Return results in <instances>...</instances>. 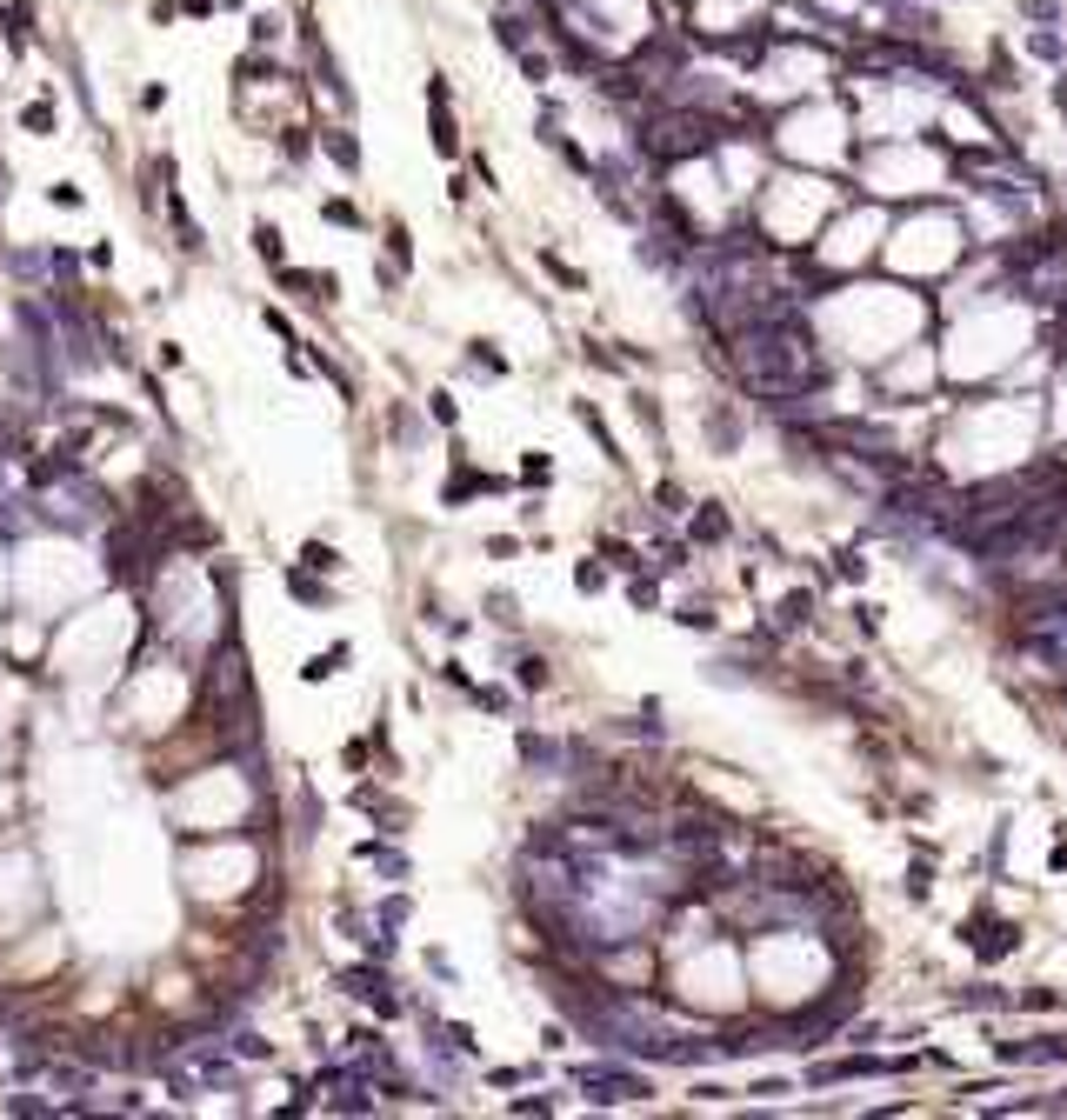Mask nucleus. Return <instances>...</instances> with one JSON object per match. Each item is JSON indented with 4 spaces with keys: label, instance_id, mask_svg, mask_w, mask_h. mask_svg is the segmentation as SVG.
<instances>
[{
    "label": "nucleus",
    "instance_id": "3",
    "mask_svg": "<svg viewBox=\"0 0 1067 1120\" xmlns=\"http://www.w3.org/2000/svg\"><path fill=\"white\" fill-rule=\"evenodd\" d=\"M314 148L328 154L340 174H360V140H354V128H314Z\"/></svg>",
    "mask_w": 1067,
    "mask_h": 1120
},
{
    "label": "nucleus",
    "instance_id": "17",
    "mask_svg": "<svg viewBox=\"0 0 1067 1120\" xmlns=\"http://www.w3.org/2000/svg\"><path fill=\"white\" fill-rule=\"evenodd\" d=\"M401 920H407V894H387L381 900V927H401Z\"/></svg>",
    "mask_w": 1067,
    "mask_h": 1120
},
{
    "label": "nucleus",
    "instance_id": "1",
    "mask_svg": "<svg viewBox=\"0 0 1067 1120\" xmlns=\"http://www.w3.org/2000/svg\"><path fill=\"white\" fill-rule=\"evenodd\" d=\"M334 987L348 993V1001H368V1007H374V1014H381V1021H394V1014H401V993H394V981H387V967H381V961L340 967V973H334Z\"/></svg>",
    "mask_w": 1067,
    "mask_h": 1120
},
{
    "label": "nucleus",
    "instance_id": "14",
    "mask_svg": "<svg viewBox=\"0 0 1067 1120\" xmlns=\"http://www.w3.org/2000/svg\"><path fill=\"white\" fill-rule=\"evenodd\" d=\"M694 540H728V514H720V508H708V514L694 520Z\"/></svg>",
    "mask_w": 1067,
    "mask_h": 1120
},
{
    "label": "nucleus",
    "instance_id": "2",
    "mask_svg": "<svg viewBox=\"0 0 1067 1120\" xmlns=\"http://www.w3.org/2000/svg\"><path fill=\"white\" fill-rule=\"evenodd\" d=\"M574 1088H581L587 1100H601V1107H614V1100H647V1094H654L641 1074H627V1068H574Z\"/></svg>",
    "mask_w": 1067,
    "mask_h": 1120
},
{
    "label": "nucleus",
    "instance_id": "8",
    "mask_svg": "<svg viewBox=\"0 0 1067 1120\" xmlns=\"http://www.w3.org/2000/svg\"><path fill=\"white\" fill-rule=\"evenodd\" d=\"M348 654H354V647H348V641H340V647H328V654H307V667H301V680H307V688H320V680H334V674H340V667H348Z\"/></svg>",
    "mask_w": 1067,
    "mask_h": 1120
},
{
    "label": "nucleus",
    "instance_id": "23",
    "mask_svg": "<svg viewBox=\"0 0 1067 1120\" xmlns=\"http://www.w3.org/2000/svg\"><path fill=\"white\" fill-rule=\"evenodd\" d=\"M654 500H661L667 514H687V508H681V487H674V480H661V494H654Z\"/></svg>",
    "mask_w": 1067,
    "mask_h": 1120
},
{
    "label": "nucleus",
    "instance_id": "7",
    "mask_svg": "<svg viewBox=\"0 0 1067 1120\" xmlns=\"http://www.w3.org/2000/svg\"><path fill=\"white\" fill-rule=\"evenodd\" d=\"M227 1054L241 1060V1068H261V1060H274V1040H261L254 1027H234V1034H227Z\"/></svg>",
    "mask_w": 1067,
    "mask_h": 1120
},
{
    "label": "nucleus",
    "instance_id": "19",
    "mask_svg": "<svg viewBox=\"0 0 1067 1120\" xmlns=\"http://www.w3.org/2000/svg\"><path fill=\"white\" fill-rule=\"evenodd\" d=\"M320 214H328V221H340V227H360V214H354L348 201H320Z\"/></svg>",
    "mask_w": 1067,
    "mask_h": 1120
},
{
    "label": "nucleus",
    "instance_id": "22",
    "mask_svg": "<svg viewBox=\"0 0 1067 1120\" xmlns=\"http://www.w3.org/2000/svg\"><path fill=\"white\" fill-rule=\"evenodd\" d=\"M674 621H681V627H714V613H708V607H681Z\"/></svg>",
    "mask_w": 1067,
    "mask_h": 1120
},
{
    "label": "nucleus",
    "instance_id": "4",
    "mask_svg": "<svg viewBox=\"0 0 1067 1120\" xmlns=\"http://www.w3.org/2000/svg\"><path fill=\"white\" fill-rule=\"evenodd\" d=\"M0 33H7L14 53L34 47V7H27V0H7V7H0Z\"/></svg>",
    "mask_w": 1067,
    "mask_h": 1120
},
{
    "label": "nucleus",
    "instance_id": "18",
    "mask_svg": "<svg viewBox=\"0 0 1067 1120\" xmlns=\"http://www.w3.org/2000/svg\"><path fill=\"white\" fill-rule=\"evenodd\" d=\"M387 254H394V261H401V267L414 261V247H407V227H387Z\"/></svg>",
    "mask_w": 1067,
    "mask_h": 1120
},
{
    "label": "nucleus",
    "instance_id": "6",
    "mask_svg": "<svg viewBox=\"0 0 1067 1120\" xmlns=\"http://www.w3.org/2000/svg\"><path fill=\"white\" fill-rule=\"evenodd\" d=\"M354 860L381 867L387 880H407V854H401V847H387V841H360V847H354Z\"/></svg>",
    "mask_w": 1067,
    "mask_h": 1120
},
{
    "label": "nucleus",
    "instance_id": "15",
    "mask_svg": "<svg viewBox=\"0 0 1067 1120\" xmlns=\"http://www.w3.org/2000/svg\"><path fill=\"white\" fill-rule=\"evenodd\" d=\"M247 33H254V47H274V41H281V21H274V14H254Z\"/></svg>",
    "mask_w": 1067,
    "mask_h": 1120
},
{
    "label": "nucleus",
    "instance_id": "20",
    "mask_svg": "<svg viewBox=\"0 0 1067 1120\" xmlns=\"http://www.w3.org/2000/svg\"><path fill=\"white\" fill-rule=\"evenodd\" d=\"M574 581H581V587L594 593V587H607V574H601V567H594V560H581V567H574Z\"/></svg>",
    "mask_w": 1067,
    "mask_h": 1120
},
{
    "label": "nucleus",
    "instance_id": "9",
    "mask_svg": "<svg viewBox=\"0 0 1067 1120\" xmlns=\"http://www.w3.org/2000/svg\"><path fill=\"white\" fill-rule=\"evenodd\" d=\"M21 128H27V134H53V128H61V107H53V94H41V100L21 107Z\"/></svg>",
    "mask_w": 1067,
    "mask_h": 1120
},
{
    "label": "nucleus",
    "instance_id": "11",
    "mask_svg": "<svg viewBox=\"0 0 1067 1120\" xmlns=\"http://www.w3.org/2000/svg\"><path fill=\"white\" fill-rule=\"evenodd\" d=\"M0 1114H21V1120H47V1114H61V1100H34V1094H7V1100H0Z\"/></svg>",
    "mask_w": 1067,
    "mask_h": 1120
},
{
    "label": "nucleus",
    "instance_id": "10",
    "mask_svg": "<svg viewBox=\"0 0 1067 1120\" xmlns=\"http://www.w3.org/2000/svg\"><path fill=\"white\" fill-rule=\"evenodd\" d=\"M254 254H261L267 267H287V241H281L274 221H254Z\"/></svg>",
    "mask_w": 1067,
    "mask_h": 1120
},
{
    "label": "nucleus",
    "instance_id": "21",
    "mask_svg": "<svg viewBox=\"0 0 1067 1120\" xmlns=\"http://www.w3.org/2000/svg\"><path fill=\"white\" fill-rule=\"evenodd\" d=\"M487 613H494L501 627H514V601H508V593H494V601H487Z\"/></svg>",
    "mask_w": 1067,
    "mask_h": 1120
},
{
    "label": "nucleus",
    "instance_id": "12",
    "mask_svg": "<svg viewBox=\"0 0 1067 1120\" xmlns=\"http://www.w3.org/2000/svg\"><path fill=\"white\" fill-rule=\"evenodd\" d=\"M301 567H314V574H340V554L328 547V540H307V547H301Z\"/></svg>",
    "mask_w": 1067,
    "mask_h": 1120
},
{
    "label": "nucleus",
    "instance_id": "16",
    "mask_svg": "<svg viewBox=\"0 0 1067 1120\" xmlns=\"http://www.w3.org/2000/svg\"><path fill=\"white\" fill-rule=\"evenodd\" d=\"M314 300H320V307L340 300V274H334V267H320V274H314Z\"/></svg>",
    "mask_w": 1067,
    "mask_h": 1120
},
{
    "label": "nucleus",
    "instance_id": "13",
    "mask_svg": "<svg viewBox=\"0 0 1067 1120\" xmlns=\"http://www.w3.org/2000/svg\"><path fill=\"white\" fill-rule=\"evenodd\" d=\"M514 680H520V688H548V660H540V654H520Z\"/></svg>",
    "mask_w": 1067,
    "mask_h": 1120
},
{
    "label": "nucleus",
    "instance_id": "5",
    "mask_svg": "<svg viewBox=\"0 0 1067 1120\" xmlns=\"http://www.w3.org/2000/svg\"><path fill=\"white\" fill-rule=\"evenodd\" d=\"M287 593H294L301 607H328V601H334L328 574H314V567H294V574H287Z\"/></svg>",
    "mask_w": 1067,
    "mask_h": 1120
},
{
    "label": "nucleus",
    "instance_id": "24",
    "mask_svg": "<svg viewBox=\"0 0 1067 1120\" xmlns=\"http://www.w3.org/2000/svg\"><path fill=\"white\" fill-rule=\"evenodd\" d=\"M180 14H187V21H207V14H214V0H180Z\"/></svg>",
    "mask_w": 1067,
    "mask_h": 1120
}]
</instances>
